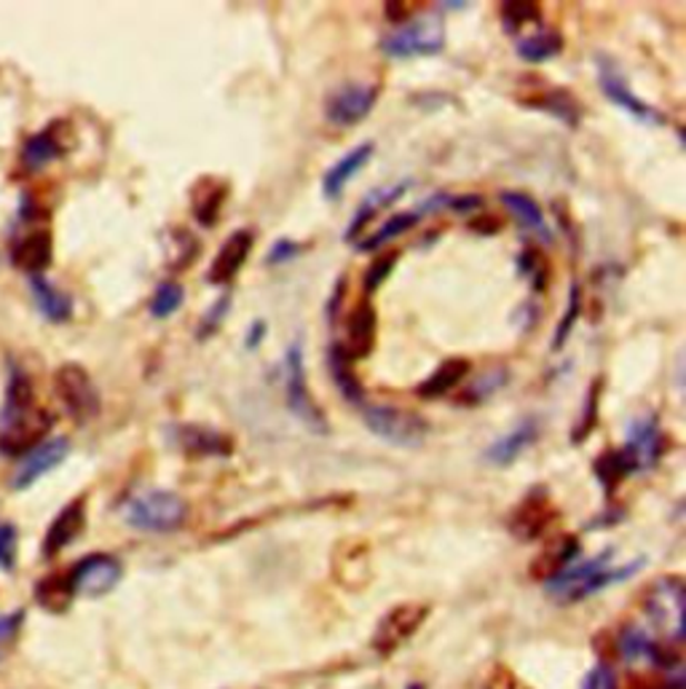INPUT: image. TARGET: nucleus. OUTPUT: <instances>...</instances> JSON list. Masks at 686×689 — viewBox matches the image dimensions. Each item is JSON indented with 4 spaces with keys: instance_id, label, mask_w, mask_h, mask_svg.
<instances>
[{
    "instance_id": "de8ad7c7",
    "label": "nucleus",
    "mask_w": 686,
    "mask_h": 689,
    "mask_svg": "<svg viewBox=\"0 0 686 689\" xmlns=\"http://www.w3.org/2000/svg\"><path fill=\"white\" fill-rule=\"evenodd\" d=\"M17 563V526L0 521V569L11 571Z\"/></svg>"
},
{
    "instance_id": "7ed1b4c3",
    "label": "nucleus",
    "mask_w": 686,
    "mask_h": 689,
    "mask_svg": "<svg viewBox=\"0 0 686 689\" xmlns=\"http://www.w3.org/2000/svg\"><path fill=\"white\" fill-rule=\"evenodd\" d=\"M186 518V499L165 489L142 491L123 505L127 526H132L137 531H148V535H172V531L182 529Z\"/></svg>"
},
{
    "instance_id": "79ce46f5",
    "label": "nucleus",
    "mask_w": 686,
    "mask_h": 689,
    "mask_svg": "<svg viewBox=\"0 0 686 689\" xmlns=\"http://www.w3.org/2000/svg\"><path fill=\"white\" fill-rule=\"evenodd\" d=\"M201 252V244L199 239L193 237L188 229H175L172 231V256H169V269L172 271H182L188 269L196 258H199Z\"/></svg>"
},
{
    "instance_id": "4d7b16f0",
    "label": "nucleus",
    "mask_w": 686,
    "mask_h": 689,
    "mask_svg": "<svg viewBox=\"0 0 686 689\" xmlns=\"http://www.w3.org/2000/svg\"><path fill=\"white\" fill-rule=\"evenodd\" d=\"M408 689H424V687H418V685H414V687H408Z\"/></svg>"
},
{
    "instance_id": "3c124183",
    "label": "nucleus",
    "mask_w": 686,
    "mask_h": 689,
    "mask_svg": "<svg viewBox=\"0 0 686 689\" xmlns=\"http://www.w3.org/2000/svg\"><path fill=\"white\" fill-rule=\"evenodd\" d=\"M583 689H617V676L609 666H596L587 673Z\"/></svg>"
},
{
    "instance_id": "b1692460",
    "label": "nucleus",
    "mask_w": 686,
    "mask_h": 689,
    "mask_svg": "<svg viewBox=\"0 0 686 689\" xmlns=\"http://www.w3.org/2000/svg\"><path fill=\"white\" fill-rule=\"evenodd\" d=\"M410 186H414V180L405 178V180H397V183L374 188V191L362 199V204L357 207V212L351 214V223L346 226V231H344V242H357L359 233H362L365 226L370 223V218L381 210H387V207L395 204L397 199H402L405 193L410 191Z\"/></svg>"
},
{
    "instance_id": "a878e982",
    "label": "nucleus",
    "mask_w": 686,
    "mask_h": 689,
    "mask_svg": "<svg viewBox=\"0 0 686 689\" xmlns=\"http://www.w3.org/2000/svg\"><path fill=\"white\" fill-rule=\"evenodd\" d=\"M51 258H54V237L46 229L17 239L14 247H11V261H14L17 269L28 271L30 277L43 274L51 266Z\"/></svg>"
},
{
    "instance_id": "f8f14e48",
    "label": "nucleus",
    "mask_w": 686,
    "mask_h": 689,
    "mask_svg": "<svg viewBox=\"0 0 686 689\" xmlns=\"http://www.w3.org/2000/svg\"><path fill=\"white\" fill-rule=\"evenodd\" d=\"M378 97H381V83H365L351 81L336 89L328 100H325V119L332 127H357L359 121L368 119L374 113Z\"/></svg>"
},
{
    "instance_id": "a211bd4d",
    "label": "nucleus",
    "mask_w": 686,
    "mask_h": 689,
    "mask_svg": "<svg viewBox=\"0 0 686 689\" xmlns=\"http://www.w3.org/2000/svg\"><path fill=\"white\" fill-rule=\"evenodd\" d=\"M70 453V440L68 438H54V440H43L41 446L32 448L28 457H22V465L11 478V489L24 491L30 489L32 483H38L46 472H51L54 467H60Z\"/></svg>"
},
{
    "instance_id": "49530a36",
    "label": "nucleus",
    "mask_w": 686,
    "mask_h": 689,
    "mask_svg": "<svg viewBox=\"0 0 686 689\" xmlns=\"http://www.w3.org/2000/svg\"><path fill=\"white\" fill-rule=\"evenodd\" d=\"M32 406V381L24 376V370H14L9 381V413L24 411Z\"/></svg>"
},
{
    "instance_id": "603ef678",
    "label": "nucleus",
    "mask_w": 686,
    "mask_h": 689,
    "mask_svg": "<svg viewBox=\"0 0 686 689\" xmlns=\"http://www.w3.org/2000/svg\"><path fill=\"white\" fill-rule=\"evenodd\" d=\"M483 207V197H478V193H464V197H450V193H446V201H443V210H450V212H475Z\"/></svg>"
},
{
    "instance_id": "f704fd0d",
    "label": "nucleus",
    "mask_w": 686,
    "mask_h": 689,
    "mask_svg": "<svg viewBox=\"0 0 686 689\" xmlns=\"http://www.w3.org/2000/svg\"><path fill=\"white\" fill-rule=\"evenodd\" d=\"M507 381H509L507 368L488 370V373L478 376V379L469 383V387L464 389L459 398H456V402H459V406H464V408H478L486 400H491L496 392H501V389L507 387Z\"/></svg>"
},
{
    "instance_id": "20e7f679",
    "label": "nucleus",
    "mask_w": 686,
    "mask_h": 689,
    "mask_svg": "<svg viewBox=\"0 0 686 689\" xmlns=\"http://www.w3.org/2000/svg\"><path fill=\"white\" fill-rule=\"evenodd\" d=\"M359 416L378 440L395 448H421L429 438V421L416 411L381 406V402H365V406H359Z\"/></svg>"
},
{
    "instance_id": "e433bc0d",
    "label": "nucleus",
    "mask_w": 686,
    "mask_h": 689,
    "mask_svg": "<svg viewBox=\"0 0 686 689\" xmlns=\"http://www.w3.org/2000/svg\"><path fill=\"white\" fill-rule=\"evenodd\" d=\"M600 389H604V379H593L587 387V398L583 411H579L577 425L571 427V446H583L593 432H596L600 419Z\"/></svg>"
},
{
    "instance_id": "c03bdc74",
    "label": "nucleus",
    "mask_w": 686,
    "mask_h": 689,
    "mask_svg": "<svg viewBox=\"0 0 686 689\" xmlns=\"http://www.w3.org/2000/svg\"><path fill=\"white\" fill-rule=\"evenodd\" d=\"M228 311H231V296L226 292L223 298H218V301L205 311V317H201V322H199V330H196V338H199V341H207L209 336L218 333V330L223 328Z\"/></svg>"
},
{
    "instance_id": "a19ab883",
    "label": "nucleus",
    "mask_w": 686,
    "mask_h": 689,
    "mask_svg": "<svg viewBox=\"0 0 686 689\" xmlns=\"http://www.w3.org/2000/svg\"><path fill=\"white\" fill-rule=\"evenodd\" d=\"M515 263H518L520 277L531 279L534 290L541 292L547 288V282H550V263H547V258L541 256L537 247H523Z\"/></svg>"
},
{
    "instance_id": "6e6d98bb",
    "label": "nucleus",
    "mask_w": 686,
    "mask_h": 689,
    "mask_svg": "<svg viewBox=\"0 0 686 689\" xmlns=\"http://www.w3.org/2000/svg\"><path fill=\"white\" fill-rule=\"evenodd\" d=\"M469 229L478 231V233H499L501 229H505V223H501V218H491V214H486V218H478L469 223Z\"/></svg>"
},
{
    "instance_id": "412c9836",
    "label": "nucleus",
    "mask_w": 686,
    "mask_h": 689,
    "mask_svg": "<svg viewBox=\"0 0 686 689\" xmlns=\"http://www.w3.org/2000/svg\"><path fill=\"white\" fill-rule=\"evenodd\" d=\"M376 153V142L368 140V142H359V146L351 148V151H346L341 159L336 161V164L328 167V172L322 174V197L328 201H336L344 197L346 186L355 180V174L359 172V169L368 167V161L374 159Z\"/></svg>"
},
{
    "instance_id": "39448f33",
    "label": "nucleus",
    "mask_w": 686,
    "mask_h": 689,
    "mask_svg": "<svg viewBox=\"0 0 686 689\" xmlns=\"http://www.w3.org/2000/svg\"><path fill=\"white\" fill-rule=\"evenodd\" d=\"M446 49V24L437 14L414 17L381 38V51L391 60L435 57Z\"/></svg>"
},
{
    "instance_id": "f3484780",
    "label": "nucleus",
    "mask_w": 686,
    "mask_h": 689,
    "mask_svg": "<svg viewBox=\"0 0 686 689\" xmlns=\"http://www.w3.org/2000/svg\"><path fill=\"white\" fill-rule=\"evenodd\" d=\"M518 102L528 110H539V113L553 116V119L564 121L566 127H579L583 121V106L574 100V94L568 89H555V87H534V89H520Z\"/></svg>"
},
{
    "instance_id": "5701e85b",
    "label": "nucleus",
    "mask_w": 686,
    "mask_h": 689,
    "mask_svg": "<svg viewBox=\"0 0 686 689\" xmlns=\"http://www.w3.org/2000/svg\"><path fill=\"white\" fill-rule=\"evenodd\" d=\"M83 526H87V499L78 497L68 507H62L60 516L54 518V523L49 526L43 537V556L54 558L57 552H62L68 545H73L81 537Z\"/></svg>"
},
{
    "instance_id": "58836bf2",
    "label": "nucleus",
    "mask_w": 686,
    "mask_h": 689,
    "mask_svg": "<svg viewBox=\"0 0 686 689\" xmlns=\"http://www.w3.org/2000/svg\"><path fill=\"white\" fill-rule=\"evenodd\" d=\"M182 303H186V288H182L180 282H175V279H167V282H161L159 288H156L153 298H150L148 303V311L153 320H169L172 314H178Z\"/></svg>"
},
{
    "instance_id": "4c0bfd02",
    "label": "nucleus",
    "mask_w": 686,
    "mask_h": 689,
    "mask_svg": "<svg viewBox=\"0 0 686 689\" xmlns=\"http://www.w3.org/2000/svg\"><path fill=\"white\" fill-rule=\"evenodd\" d=\"M499 19L507 36H518V32L523 28H528V24L541 22V9L539 3H534V0H515V3L509 0V3H501Z\"/></svg>"
},
{
    "instance_id": "c9c22d12",
    "label": "nucleus",
    "mask_w": 686,
    "mask_h": 689,
    "mask_svg": "<svg viewBox=\"0 0 686 689\" xmlns=\"http://www.w3.org/2000/svg\"><path fill=\"white\" fill-rule=\"evenodd\" d=\"M593 472H596V480L600 483V489H604L606 493L617 491V486L623 483V480L627 476H633L630 472V465H627L623 448H609V451H604L600 457L593 461Z\"/></svg>"
},
{
    "instance_id": "4468645a",
    "label": "nucleus",
    "mask_w": 686,
    "mask_h": 689,
    "mask_svg": "<svg viewBox=\"0 0 686 689\" xmlns=\"http://www.w3.org/2000/svg\"><path fill=\"white\" fill-rule=\"evenodd\" d=\"M376 341H378V314L374 303L365 298L362 303H357V307L346 314L344 338L341 343H336V349L349 362H357L374 355Z\"/></svg>"
},
{
    "instance_id": "393cba45",
    "label": "nucleus",
    "mask_w": 686,
    "mask_h": 689,
    "mask_svg": "<svg viewBox=\"0 0 686 689\" xmlns=\"http://www.w3.org/2000/svg\"><path fill=\"white\" fill-rule=\"evenodd\" d=\"M228 193H231V186L220 178H209V174L199 178L191 186V212L201 229H212V226L218 223L223 204L228 201Z\"/></svg>"
},
{
    "instance_id": "dca6fc26",
    "label": "nucleus",
    "mask_w": 686,
    "mask_h": 689,
    "mask_svg": "<svg viewBox=\"0 0 686 689\" xmlns=\"http://www.w3.org/2000/svg\"><path fill=\"white\" fill-rule=\"evenodd\" d=\"M252 247H255V233L250 229L233 231L231 237L223 242V247L218 250L215 261L209 263L207 282L215 284V288H226V284H231L233 279L241 274V269H245Z\"/></svg>"
},
{
    "instance_id": "7c9ffc66",
    "label": "nucleus",
    "mask_w": 686,
    "mask_h": 689,
    "mask_svg": "<svg viewBox=\"0 0 686 689\" xmlns=\"http://www.w3.org/2000/svg\"><path fill=\"white\" fill-rule=\"evenodd\" d=\"M583 556V548H579V542L574 537H564V539H555V542L547 548L541 556L534 561L531 567V575L539 577V580H550V577L558 575V571H564L568 563H574L577 558Z\"/></svg>"
},
{
    "instance_id": "72a5a7b5",
    "label": "nucleus",
    "mask_w": 686,
    "mask_h": 689,
    "mask_svg": "<svg viewBox=\"0 0 686 689\" xmlns=\"http://www.w3.org/2000/svg\"><path fill=\"white\" fill-rule=\"evenodd\" d=\"M619 655H623L630 666H644V662L659 660L657 643L638 626H627L623 633H619Z\"/></svg>"
},
{
    "instance_id": "c756f323",
    "label": "nucleus",
    "mask_w": 686,
    "mask_h": 689,
    "mask_svg": "<svg viewBox=\"0 0 686 689\" xmlns=\"http://www.w3.org/2000/svg\"><path fill=\"white\" fill-rule=\"evenodd\" d=\"M560 51H564V36L558 30L541 28L531 36L515 38V54L528 64L550 62L555 57H560Z\"/></svg>"
},
{
    "instance_id": "bb28decb",
    "label": "nucleus",
    "mask_w": 686,
    "mask_h": 689,
    "mask_svg": "<svg viewBox=\"0 0 686 689\" xmlns=\"http://www.w3.org/2000/svg\"><path fill=\"white\" fill-rule=\"evenodd\" d=\"M469 373H473V360H469V357H448L446 362H440V366L433 370V376H427V379L418 383L416 398L418 400L446 398V395L454 392Z\"/></svg>"
},
{
    "instance_id": "f257e3e1",
    "label": "nucleus",
    "mask_w": 686,
    "mask_h": 689,
    "mask_svg": "<svg viewBox=\"0 0 686 689\" xmlns=\"http://www.w3.org/2000/svg\"><path fill=\"white\" fill-rule=\"evenodd\" d=\"M614 550H604L593 558L579 556L577 561L568 563L564 571L547 580V593L560 603H574L585 601V598L600 593V590L612 588V585L630 580L633 575L644 569V558L623 563V567H614L612 563Z\"/></svg>"
},
{
    "instance_id": "c85d7f7f",
    "label": "nucleus",
    "mask_w": 686,
    "mask_h": 689,
    "mask_svg": "<svg viewBox=\"0 0 686 689\" xmlns=\"http://www.w3.org/2000/svg\"><path fill=\"white\" fill-rule=\"evenodd\" d=\"M499 199H501V204L507 207V212L518 220L523 229L531 231L539 242H545V244L553 242V231L547 229V220L539 210L537 199H531L523 191H501Z\"/></svg>"
},
{
    "instance_id": "cd10ccee",
    "label": "nucleus",
    "mask_w": 686,
    "mask_h": 689,
    "mask_svg": "<svg viewBox=\"0 0 686 689\" xmlns=\"http://www.w3.org/2000/svg\"><path fill=\"white\" fill-rule=\"evenodd\" d=\"M30 292H32V301H36L38 311H41L49 322L62 324L73 317V298H70L64 290L57 288V284H51L43 274L30 277Z\"/></svg>"
},
{
    "instance_id": "6e6552de",
    "label": "nucleus",
    "mask_w": 686,
    "mask_h": 689,
    "mask_svg": "<svg viewBox=\"0 0 686 689\" xmlns=\"http://www.w3.org/2000/svg\"><path fill=\"white\" fill-rule=\"evenodd\" d=\"M684 601L686 590L682 577H659L646 593L644 609L665 639L673 643L684 641Z\"/></svg>"
},
{
    "instance_id": "aec40b11",
    "label": "nucleus",
    "mask_w": 686,
    "mask_h": 689,
    "mask_svg": "<svg viewBox=\"0 0 686 689\" xmlns=\"http://www.w3.org/2000/svg\"><path fill=\"white\" fill-rule=\"evenodd\" d=\"M537 440H539V421L526 416V419H520L507 435L494 440V443L483 451V459L494 467H509L515 465L528 448L537 443Z\"/></svg>"
},
{
    "instance_id": "8fccbe9b",
    "label": "nucleus",
    "mask_w": 686,
    "mask_h": 689,
    "mask_svg": "<svg viewBox=\"0 0 686 689\" xmlns=\"http://www.w3.org/2000/svg\"><path fill=\"white\" fill-rule=\"evenodd\" d=\"M300 247L296 239H277V242L271 244V250L266 252V263L269 266H285L290 261H296V258L300 256Z\"/></svg>"
},
{
    "instance_id": "37998d69",
    "label": "nucleus",
    "mask_w": 686,
    "mask_h": 689,
    "mask_svg": "<svg viewBox=\"0 0 686 689\" xmlns=\"http://www.w3.org/2000/svg\"><path fill=\"white\" fill-rule=\"evenodd\" d=\"M579 314H583V288H579V282H571V290H568V301H566V314H564V320L558 322V330H555L553 343H550L553 352L564 349L568 336H571L574 324L579 322Z\"/></svg>"
},
{
    "instance_id": "9d476101",
    "label": "nucleus",
    "mask_w": 686,
    "mask_h": 689,
    "mask_svg": "<svg viewBox=\"0 0 686 689\" xmlns=\"http://www.w3.org/2000/svg\"><path fill=\"white\" fill-rule=\"evenodd\" d=\"M668 448V432L655 413H642L627 425L623 453L630 465V472H649L659 465Z\"/></svg>"
},
{
    "instance_id": "a18cd8bd",
    "label": "nucleus",
    "mask_w": 686,
    "mask_h": 689,
    "mask_svg": "<svg viewBox=\"0 0 686 689\" xmlns=\"http://www.w3.org/2000/svg\"><path fill=\"white\" fill-rule=\"evenodd\" d=\"M397 261H400V252H397V250H389L387 256L376 258V261L370 263L368 274H365V282H362L365 296H374V292H376L378 288H381L384 282H387V277L391 274V271H395Z\"/></svg>"
},
{
    "instance_id": "4be33fe9",
    "label": "nucleus",
    "mask_w": 686,
    "mask_h": 689,
    "mask_svg": "<svg viewBox=\"0 0 686 689\" xmlns=\"http://www.w3.org/2000/svg\"><path fill=\"white\" fill-rule=\"evenodd\" d=\"M424 617H427V607H421V603H402V607L391 609V612L381 620V626H378L376 647L381 649V652L397 649L416 633L418 626L424 622Z\"/></svg>"
},
{
    "instance_id": "2eb2a0df",
    "label": "nucleus",
    "mask_w": 686,
    "mask_h": 689,
    "mask_svg": "<svg viewBox=\"0 0 686 689\" xmlns=\"http://www.w3.org/2000/svg\"><path fill=\"white\" fill-rule=\"evenodd\" d=\"M555 518H558V510L547 489H531L509 516V531L523 542H534L550 529Z\"/></svg>"
},
{
    "instance_id": "0eeeda50",
    "label": "nucleus",
    "mask_w": 686,
    "mask_h": 689,
    "mask_svg": "<svg viewBox=\"0 0 686 689\" xmlns=\"http://www.w3.org/2000/svg\"><path fill=\"white\" fill-rule=\"evenodd\" d=\"M54 389L64 411L70 413V419H73L76 425H87V421L100 416V389L91 381L87 368L78 366V362H64V366L57 368Z\"/></svg>"
},
{
    "instance_id": "9b49d317",
    "label": "nucleus",
    "mask_w": 686,
    "mask_h": 689,
    "mask_svg": "<svg viewBox=\"0 0 686 689\" xmlns=\"http://www.w3.org/2000/svg\"><path fill=\"white\" fill-rule=\"evenodd\" d=\"M172 443L186 459H228L233 453V438L223 429L199 425V421H180L167 429Z\"/></svg>"
},
{
    "instance_id": "5fc2aeb1",
    "label": "nucleus",
    "mask_w": 686,
    "mask_h": 689,
    "mask_svg": "<svg viewBox=\"0 0 686 689\" xmlns=\"http://www.w3.org/2000/svg\"><path fill=\"white\" fill-rule=\"evenodd\" d=\"M266 320H255L250 328H247V336H245V349L247 352H255V349L260 347V343H264V338H266Z\"/></svg>"
},
{
    "instance_id": "ddd939ff",
    "label": "nucleus",
    "mask_w": 686,
    "mask_h": 689,
    "mask_svg": "<svg viewBox=\"0 0 686 689\" xmlns=\"http://www.w3.org/2000/svg\"><path fill=\"white\" fill-rule=\"evenodd\" d=\"M123 577V567L119 558L108 556V552H95V556L81 558L73 569L68 571L70 588L73 596L100 598L116 588Z\"/></svg>"
},
{
    "instance_id": "1a4fd4ad",
    "label": "nucleus",
    "mask_w": 686,
    "mask_h": 689,
    "mask_svg": "<svg viewBox=\"0 0 686 689\" xmlns=\"http://www.w3.org/2000/svg\"><path fill=\"white\" fill-rule=\"evenodd\" d=\"M54 427V416L46 408H24L3 416V429H0V453L3 457L19 459L28 457L32 448L43 443L46 435Z\"/></svg>"
},
{
    "instance_id": "09e8293b",
    "label": "nucleus",
    "mask_w": 686,
    "mask_h": 689,
    "mask_svg": "<svg viewBox=\"0 0 686 689\" xmlns=\"http://www.w3.org/2000/svg\"><path fill=\"white\" fill-rule=\"evenodd\" d=\"M24 612H14V615H0V660L9 655V649L14 647L19 628H22Z\"/></svg>"
},
{
    "instance_id": "f03ea898",
    "label": "nucleus",
    "mask_w": 686,
    "mask_h": 689,
    "mask_svg": "<svg viewBox=\"0 0 686 689\" xmlns=\"http://www.w3.org/2000/svg\"><path fill=\"white\" fill-rule=\"evenodd\" d=\"M282 376H285V400L290 413L309 429L317 438H328L330 435V421L328 413L322 411L317 398L311 395L309 376H306V357L300 343H290L282 360Z\"/></svg>"
},
{
    "instance_id": "864d4df0",
    "label": "nucleus",
    "mask_w": 686,
    "mask_h": 689,
    "mask_svg": "<svg viewBox=\"0 0 686 689\" xmlns=\"http://www.w3.org/2000/svg\"><path fill=\"white\" fill-rule=\"evenodd\" d=\"M410 6L414 3H397V0H391V3H384V14H387L391 24H397V28H400V24L414 19V9H410Z\"/></svg>"
},
{
    "instance_id": "473e14b6",
    "label": "nucleus",
    "mask_w": 686,
    "mask_h": 689,
    "mask_svg": "<svg viewBox=\"0 0 686 689\" xmlns=\"http://www.w3.org/2000/svg\"><path fill=\"white\" fill-rule=\"evenodd\" d=\"M418 223H421V212H418V210L391 214L389 220H384L381 229L370 233L368 239H359V242H357V250H359V252H376V250H381V247H387L389 242H395L397 237H402V233H408L410 229H416Z\"/></svg>"
},
{
    "instance_id": "2f4dec72",
    "label": "nucleus",
    "mask_w": 686,
    "mask_h": 689,
    "mask_svg": "<svg viewBox=\"0 0 686 689\" xmlns=\"http://www.w3.org/2000/svg\"><path fill=\"white\" fill-rule=\"evenodd\" d=\"M328 368H330L332 383H336V389L341 392V398L349 402V406L359 408L368 402V398H365L362 381H359V376L355 373V368H351V362L338 352L336 343H332L328 352Z\"/></svg>"
},
{
    "instance_id": "ea45409f",
    "label": "nucleus",
    "mask_w": 686,
    "mask_h": 689,
    "mask_svg": "<svg viewBox=\"0 0 686 689\" xmlns=\"http://www.w3.org/2000/svg\"><path fill=\"white\" fill-rule=\"evenodd\" d=\"M36 596L46 609H51V612H60V609L68 607L70 598H73V588H70L68 575H51V577H46V580L38 582Z\"/></svg>"
},
{
    "instance_id": "6ab92c4d",
    "label": "nucleus",
    "mask_w": 686,
    "mask_h": 689,
    "mask_svg": "<svg viewBox=\"0 0 686 689\" xmlns=\"http://www.w3.org/2000/svg\"><path fill=\"white\" fill-rule=\"evenodd\" d=\"M73 146V129L68 121H54L43 132L32 134L22 148V164L28 169H43Z\"/></svg>"
},
{
    "instance_id": "423d86ee",
    "label": "nucleus",
    "mask_w": 686,
    "mask_h": 689,
    "mask_svg": "<svg viewBox=\"0 0 686 689\" xmlns=\"http://www.w3.org/2000/svg\"><path fill=\"white\" fill-rule=\"evenodd\" d=\"M596 70L600 92H604V97L614 108H619L625 116H630V119H636L638 123H646V127H665V123H668L663 110L649 106V102H644L642 97L633 92V87L627 83V78L617 60H612L609 54H598Z\"/></svg>"
}]
</instances>
